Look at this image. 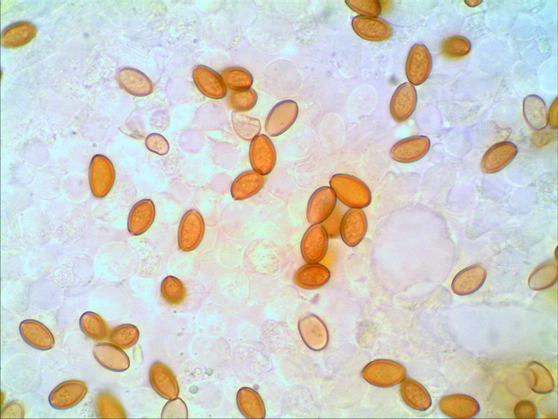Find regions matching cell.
<instances>
[{
	"label": "cell",
	"mask_w": 558,
	"mask_h": 419,
	"mask_svg": "<svg viewBox=\"0 0 558 419\" xmlns=\"http://www.w3.org/2000/svg\"><path fill=\"white\" fill-rule=\"evenodd\" d=\"M430 147L425 135H413L396 142L390 149L392 159L402 163L416 162L424 157Z\"/></svg>",
	"instance_id": "cell-12"
},
{
	"label": "cell",
	"mask_w": 558,
	"mask_h": 419,
	"mask_svg": "<svg viewBox=\"0 0 558 419\" xmlns=\"http://www.w3.org/2000/svg\"><path fill=\"white\" fill-rule=\"evenodd\" d=\"M352 27L360 38L371 42L386 41L393 32L391 24L378 17L356 15L352 20Z\"/></svg>",
	"instance_id": "cell-14"
},
{
	"label": "cell",
	"mask_w": 558,
	"mask_h": 419,
	"mask_svg": "<svg viewBox=\"0 0 558 419\" xmlns=\"http://www.w3.org/2000/svg\"><path fill=\"white\" fill-rule=\"evenodd\" d=\"M163 298L169 304L181 303L186 297V290L183 282L176 277L167 276L160 285Z\"/></svg>",
	"instance_id": "cell-39"
},
{
	"label": "cell",
	"mask_w": 558,
	"mask_h": 419,
	"mask_svg": "<svg viewBox=\"0 0 558 419\" xmlns=\"http://www.w3.org/2000/svg\"><path fill=\"white\" fill-rule=\"evenodd\" d=\"M548 124L552 128H557V98L551 103L548 112Z\"/></svg>",
	"instance_id": "cell-47"
},
{
	"label": "cell",
	"mask_w": 558,
	"mask_h": 419,
	"mask_svg": "<svg viewBox=\"0 0 558 419\" xmlns=\"http://www.w3.org/2000/svg\"><path fill=\"white\" fill-rule=\"evenodd\" d=\"M93 356L101 367L114 372H123L130 367L128 355L112 343L96 344L93 349Z\"/></svg>",
	"instance_id": "cell-21"
},
{
	"label": "cell",
	"mask_w": 558,
	"mask_h": 419,
	"mask_svg": "<svg viewBox=\"0 0 558 419\" xmlns=\"http://www.w3.org/2000/svg\"><path fill=\"white\" fill-rule=\"evenodd\" d=\"M486 274L485 269L480 264L467 267L455 275L451 289L458 295L472 294L483 286Z\"/></svg>",
	"instance_id": "cell-22"
},
{
	"label": "cell",
	"mask_w": 558,
	"mask_h": 419,
	"mask_svg": "<svg viewBox=\"0 0 558 419\" xmlns=\"http://www.w3.org/2000/svg\"><path fill=\"white\" fill-rule=\"evenodd\" d=\"M161 418H188L186 404L181 398L169 400L163 409Z\"/></svg>",
	"instance_id": "cell-42"
},
{
	"label": "cell",
	"mask_w": 558,
	"mask_h": 419,
	"mask_svg": "<svg viewBox=\"0 0 558 419\" xmlns=\"http://www.w3.org/2000/svg\"><path fill=\"white\" fill-rule=\"evenodd\" d=\"M331 279L329 269L318 263H307L300 267L293 277L294 283L306 290H315L324 286Z\"/></svg>",
	"instance_id": "cell-23"
},
{
	"label": "cell",
	"mask_w": 558,
	"mask_h": 419,
	"mask_svg": "<svg viewBox=\"0 0 558 419\" xmlns=\"http://www.w3.org/2000/svg\"><path fill=\"white\" fill-rule=\"evenodd\" d=\"M96 412L102 418H125V411L119 401L112 394L103 392L96 399Z\"/></svg>",
	"instance_id": "cell-36"
},
{
	"label": "cell",
	"mask_w": 558,
	"mask_h": 419,
	"mask_svg": "<svg viewBox=\"0 0 558 419\" xmlns=\"http://www.w3.org/2000/svg\"><path fill=\"white\" fill-rule=\"evenodd\" d=\"M193 78L197 88L206 97L220 99L225 96L227 87L223 79L212 68L197 65L193 71Z\"/></svg>",
	"instance_id": "cell-16"
},
{
	"label": "cell",
	"mask_w": 558,
	"mask_h": 419,
	"mask_svg": "<svg viewBox=\"0 0 558 419\" xmlns=\"http://www.w3.org/2000/svg\"><path fill=\"white\" fill-rule=\"evenodd\" d=\"M264 182V175L255 170L244 171L232 182L230 188L231 196L236 200L248 199L260 191Z\"/></svg>",
	"instance_id": "cell-26"
},
{
	"label": "cell",
	"mask_w": 558,
	"mask_h": 419,
	"mask_svg": "<svg viewBox=\"0 0 558 419\" xmlns=\"http://www.w3.org/2000/svg\"><path fill=\"white\" fill-rule=\"evenodd\" d=\"M120 86L129 94L136 96H145L153 90L149 78L142 71L133 68H123L116 74Z\"/></svg>",
	"instance_id": "cell-25"
},
{
	"label": "cell",
	"mask_w": 558,
	"mask_h": 419,
	"mask_svg": "<svg viewBox=\"0 0 558 419\" xmlns=\"http://www.w3.org/2000/svg\"><path fill=\"white\" fill-rule=\"evenodd\" d=\"M329 185L337 199L349 208L363 209L371 203L370 189L356 176L346 173L334 174L329 179Z\"/></svg>",
	"instance_id": "cell-1"
},
{
	"label": "cell",
	"mask_w": 558,
	"mask_h": 419,
	"mask_svg": "<svg viewBox=\"0 0 558 419\" xmlns=\"http://www.w3.org/2000/svg\"><path fill=\"white\" fill-rule=\"evenodd\" d=\"M249 160L253 170L262 175H267L273 170L276 163V151L267 135L259 134L251 140Z\"/></svg>",
	"instance_id": "cell-8"
},
{
	"label": "cell",
	"mask_w": 558,
	"mask_h": 419,
	"mask_svg": "<svg viewBox=\"0 0 558 419\" xmlns=\"http://www.w3.org/2000/svg\"><path fill=\"white\" fill-rule=\"evenodd\" d=\"M514 415L517 418H535L537 417V409L533 402L521 400L514 409Z\"/></svg>",
	"instance_id": "cell-45"
},
{
	"label": "cell",
	"mask_w": 558,
	"mask_h": 419,
	"mask_svg": "<svg viewBox=\"0 0 558 419\" xmlns=\"http://www.w3.org/2000/svg\"><path fill=\"white\" fill-rule=\"evenodd\" d=\"M24 417V409L23 404L17 400H13L8 403L2 408L1 411V418H23Z\"/></svg>",
	"instance_id": "cell-46"
},
{
	"label": "cell",
	"mask_w": 558,
	"mask_h": 419,
	"mask_svg": "<svg viewBox=\"0 0 558 419\" xmlns=\"http://www.w3.org/2000/svg\"><path fill=\"white\" fill-rule=\"evenodd\" d=\"M236 404L241 413L246 418H264L266 409L259 394L248 387L239 390Z\"/></svg>",
	"instance_id": "cell-28"
},
{
	"label": "cell",
	"mask_w": 558,
	"mask_h": 419,
	"mask_svg": "<svg viewBox=\"0 0 558 419\" xmlns=\"http://www.w3.org/2000/svg\"><path fill=\"white\" fill-rule=\"evenodd\" d=\"M441 53L449 59H459L467 56L472 50V43L465 36L453 35L445 38L441 45Z\"/></svg>",
	"instance_id": "cell-38"
},
{
	"label": "cell",
	"mask_w": 558,
	"mask_h": 419,
	"mask_svg": "<svg viewBox=\"0 0 558 419\" xmlns=\"http://www.w3.org/2000/svg\"><path fill=\"white\" fill-rule=\"evenodd\" d=\"M557 267L555 263L549 261L538 266L528 279L529 288L541 291L552 286L557 281Z\"/></svg>",
	"instance_id": "cell-33"
},
{
	"label": "cell",
	"mask_w": 558,
	"mask_h": 419,
	"mask_svg": "<svg viewBox=\"0 0 558 419\" xmlns=\"http://www.w3.org/2000/svg\"><path fill=\"white\" fill-rule=\"evenodd\" d=\"M439 409L453 418H472L480 411L476 399L464 394H453L444 397L439 402Z\"/></svg>",
	"instance_id": "cell-19"
},
{
	"label": "cell",
	"mask_w": 558,
	"mask_h": 419,
	"mask_svg": "<svg viewBox=\"0 0 558 419\" xmlns=\"http://www.w3.org/2000/svg\"><path fill=\"white\" fill-rule=\"evenodd\" d=\"M36 27L29 22H19L9 25L1 33V45L8 48L23 46L36 34Z\"/></svg>",
	"instance_id": "cell-29"
},
{
	"label": "cell",
	"mask_w": 558,
	"mask_h": 419,
	"mask_svg": "<svg viewBox=\"0 0 558 419\" xmlns=\"http://www.w3.org/2000/svg\"><path fill=\"white\" fill-rule=\"evenodd\" d=\"M432 68V57L423 43L413 45L407 57L405 74L410 84L418 86L429 78Z\"/></svg>",
	"instance_id": "cell-5"
},
{
	"label": "cell",
	"mask_w": 558,
	"mask_h": 419,
	"mask_svg": "<svg viewBox=\"0 0 558 419\" xmlns=\"http://www.w3.org/2000/svg\"><path fill=\"white\" fill-rule=\"evenodd\" d=\"M149 379L152 388L161 397L169 400L179 395V387L174 374L161 362L157 361L151 365Z\"/></svg>",
	"instance_id": "cell-17"
},
{
	"label": "cell",
	"mask_w": 558,
	"mask_h": 419,
	"mask_svg": "<svg viewBox=\"0 0 558 419\" xmlns=\"http://www.w3.org/2000/svg\"><path fill=\"white\" fill-rule=\"evenodd\" d=\"M400 392L405 404L416 411H426L432 405L428 391L413 378H407L400 383Z\"/></svg>",
	"instance_id": "cell-27"
},
{
	"label": "cell",
	"mask_w": 558,
	"mask_h": 419,
	"mask_svg": "<svg viewBox=\"0 0 558 419\" xmlns=\"http://www.w3.org/2000/svg\"><path fill=\"white\" fill-rule=\"evenodd\" d=\"M342 215L340 208L335 207L333 213L321 223L326 230L329 238L335 239L340 236V227Z\"/></svg>",
	"instance_id": "cell-44"
},
{
	"label": "cell",
	"mask_w": 558,
	"mask_h": 419,
	"mask_svg": "<svg viewBox=\"0 0 558 419\" xmlns=\"http://www.w3.org/2000/svg\"><path fill=\"white\" fill-rule=\"evenodd\" d=\"M347 6L361 16L377 17L382 12L378 0H346Z\"/></svg>",
	"instance_id": "cell-41"
},
{
	"label": "cell",
	"mask_w": 558,
	"mask_h": 419,
	"mask_svg": "<svg viewBox=\"0 0 558 419\" xmlns=\"http://www.w3.org/2000/svg\"><path fill=\"white\" fill-rule=\"evenodd\" d=\"M299 115V106L293 100H283L276 103L269 112L264 129L272 137L280 135L295 122Z\"/></svg>",
	"instance_id": "cell-7"
},
{
	"label": "cell",
	"mask_w": 558,
	"mask_h": 419,
	"mask_svg": "<svg viewBox=\"0 0 558 419\" xmlns=\"http://www.w3.org/2000/svg\"><path fill=\"white\" fill-rule=\"evenodd\" d=\"M298 328L304 344L311 350L324 349L329 342V332L325 323L317 316L308 315L299 321Z\"/></svg>",
	"instance_id": "cell-15"
},
{
	"label": "cell",
	"mask_w": 558,
	"mask_h": 419,
	"mask_svg": "<svg viewBox=\"0 0 558 419\" xmlns=\"http://www.w3.org/2000/svg\"><path fill=\"white\" fill-rule=\"evenodd\" d=\"M337 197L328 186L317 189L310 196L306 207V218L309 223L321 224L334 211Z\"/></svg>",
	"instance_id": "cell-10"
},
{
	"label": "cell",
	"mask_w": 558,
	"mask_h": 419,
	"mask_svg": "<svg viewBox=\"0 0 558 419\" xmlns=\"http://www.w3.org/2000/svg\"><path fill=\"white\" fill-rule=\"evenodd\" d=\"M517 153L518 148L513 142H499L484 154L481 163V169L488 174L499 172L513 160Z\"/></svg>",
	"instance_id": "cell-18"
},
{
	"label": "cell",
	"mask_w": 558,
	"mask_h": 419,
	"mask_svg": "<svg viewBox=\"0 0 558 419\" xmlns=\"http://www.w3.org/2000/svg\"><path fill=\"white\" fill-rule=\"evenodd\" d=\"M89 184L92 194L97 198H104L112 189L115 181V170L105 156H93L89 168Z\"/></svg>",
	"instance_id": "cell-3"
},
{
	"label": "cell",
	"mask_w": 558,
	"mask_h": 419,
	"mask_svg": "<svg viewBox=\"0 0 558 419\" xmlns=\"http://www.w3.org/2000/svg\"><path fill=\"white\" fill-rule=\"evenodd\" d=\"M232 122L235 132L246 141L252 140L261 130L259 119L241 112L236 111L232 114Z\"/></svg>",
	"instance_id": "cell-34"
},
{
	"label": "cell",
	"mask_w": 558,
	"mask_h": 419,
	"mask_svg": "<svg viewBox=\"0 0 558 419\" xmlns=\"http://www.w3.org/2000/svg\"><path fill=\"white\" fill-rule=\"evenodd\" d=\"M257 94L253 89L234 91L227 98L229 106L237 111L243 112L251 110L257 103Z\"/></svg>",
	"instance_id": "cell-40"
},
{
	"label": "cell",
	"mask_w": 558,
	"mask_h": 419,
	"mask_svg": "<svg viewBox=\"0 0 558 419\" xmlns=\"http://www.w3.org/2000/svg\"><path fill=\"white\" fill-rule=\"evenodd\" d=\"M145 145L149 151L158 155H165L169 150V145L166 138L156 133L147 135Z\"/></svg>",
	"instance_id": "cell-43"
},
{
	"label": "cell",
	"mask_w": 558,
	"mask_h": 419,
	"mask_svg": "<svg viewBox=\"0 0 558 419\" xmlns=\"http://www.w3.org/2000/svg\"><path fill=\"white\" fill-rule=\"evenodd\" d=\"M205 225L202 214L189 210L182 216L178 229L177 241L180 250L189 252L197 249L204 235Z\"/></svg>",
	"instance_id": "cell-4"
},
{
	"label": "cell",
	"mask_w": 558,
	"mask_h": 419,
	"mask_svg": "<svg viewBox=\"0 0 558 419\" xmlns=\"http://www.w3.org/2000/svg\"><path fill=\"white\" fill-rule=\"evenodd\" d=\"M82 332L89 338L99 341L109 336V328L105 320L98 314L86 311L79 321Z\"/></svg>",
	"instance_id": "cell-32"
},
{
	"label": "cell",
	"mask_w": 558,
	"mask_h": 419,
	"mask_svg": "<svg viewBox=\"0 0 558 419\" xmlns=\"http://www.w3.org/2000/svg\"><path fill=\"white\" fill-rule=\"evenodd\" d=\"M417 104V92L409 82H404L394 91L389 103V112L397 122L406 121L414 112Z\"/></svg>",
	"instance_id": "cell-13"
},
{
	"label": "cell",
	"mask_w": 558,
	"mask_h": 419,
	"mask_svg": "<svg viewBox=\"0 0 558 419\" xmlns=\"http://www.w3.org/2000/svg\"><path fill=\"white\" fill-rule=\"evenodd\" d=\"M368 230V219L365 212L359 208H349L342 215L340 236L348 247H354L364 239Z\"/></svg>",
	"instance_id": "cell-11"
},
{
	"label": "cell",
	"mask_w": 558,
	"mask_h": 419,
	"mask_svg": "<svg viewBox=\"0 0 558 419\" xmlns=\"http://www.w3.org/2000/svg\"><path fill=\"white\" fill-rule=\"evenodd\" d=\"M139 338L138 328L135 325L130 323L119 325L114 328L109 334L110 342L122 349L133 346Z\"/></svg>",
	"instance_id": "cell-37"
},
{
	"label": "cell",
	"mask_w": 558,
	"mask_h": 419,
	"mask_svg": "<svg viewBox=\"0 0 558 419\" xmlns=\"http://www.w3.org/2000/svg\"><path fill=\"white\" fill-rule=\"evenodd\" d=\"M156 209L150 199L137 202L131 208L127 222L128 232L133 235H140L148 230L153 223Z\"/></svg>",
	"instance_id": "cell-24"
},
{
	"label": "cell",
	"mask_w": 558,
	"mask_h": 419,
	"mask_svg": "<svg viewBox=\"0 0 558 419\" xmlns=\"http://www.w3.org/2000/svg\"><path fill=\"white\" fill-rule=\"evenodd\" d=\"M21 337L31 347L39 351H48L54 346V338L43 323L33 319L22 321L19 325Z\"/></svg>",
	"instance_id": "cell-20"
},
{
	"label": "cell",
	"mask_w": 558,
	"mask_h": 419,
	"mask_svg": "<svg viewBox=\"0 0 558 419\" xmlns=\"http://www.w3.org/2000/svg\"><path fill=\"white\" fill-rule=\"evenodd\" d=\"M530 388L538 394H548L555 389V381L550 372L537 362H530L525 370Z\"/></svg>",
	"instance_id": "cell-31"
},
{
	"label": "cell",
	"mask_w": 558,
	"mask_h": 419,
	"mask_svg": "<svg viewBox=\"0 0 558 419\" xmlns=\"http://www.w3.org/2000/svg\"><path fill=\"white\" fill-rule=\"evenodd\" d=\"M220 75L226 87L233 91L250 89L253 82L252 74L240 66L229 67L222 71Z\"/></svg>",
	"instance_id": "cell-35"
},
{
	"label": "cell",
	"mask_w": 558,
	"mask_h": 419,
	"mask_svg": "<svg viewBox=\"0 0 558 419\" xmlns=\"http://www.w3.org/2000/svg\"><path fill=\"white\" fill-rule=\"evenodd\" d=\"M361 376L369 384L378 388H391L406 377V369L400 363L388 359L370 362L361 371Z\"/></svg>",
	"instance_id": "cell-2"
},
{
	"label": "cell",
	"mask_w": 558,
	"mask_h": 419,
	"mask_svg": "<svg viewBox=\"0 0 558 419\" xmlns=\"http://www.w3.org/2000/svg\"><path fill=\"white\" fill-rule=\"evenodd\" d=\"M465 2L467 6L474 7L479 5L482 1H465Z\"/></svg>",
	"instance_id": "cell-48"
},
{
	"label": "cell",
	"mask_w": 558,
	"mask_h": 419,
	"mask_svg": "<svg viewBox=\"0 0 558 419\" xmlns=\"http://www.w3.org/2000/svg\"><path fill=\"white\" fill-rule=\"evenodd\" d=\"M88 392L85 383L68 380L57 385L50 393L48 402L56 410H67L77 405Z\"/></svg>",
	"instance_id": "cell-9"
},
{
	"label": "cell",
	"mask_w": 558,
	"mask_h": 419,
	"mask_svg": "<svg viewBox=\"0 0 558 419\" xmlns=\"http://www.w3.org/2000/svg\"><path fill=\"white\" fill-rule=\"evenodd\" d=\"M522 111L527 124L534 130H541L548 125V110L545 101L536 94L527 96L522 103Z\"/></svg>",
	"instance_id": "cell-30"
},
{
	"label": "cell",
	"mask_w": 558,
	"mask_h": 419,
	"mask_svg": "<svg viewBox=\"0 0 558 419\" xmlns=\"http://www.w3.org/2000/svg\"><path fill=\"white\" fill-rule=\"evenodd\" d=\"M329 236L322 224H313L304 233L300 244L303 259L307 263H320L326 256Z\"/></svg>",
	"instance_id": "cell-6"
}]
</instances>
